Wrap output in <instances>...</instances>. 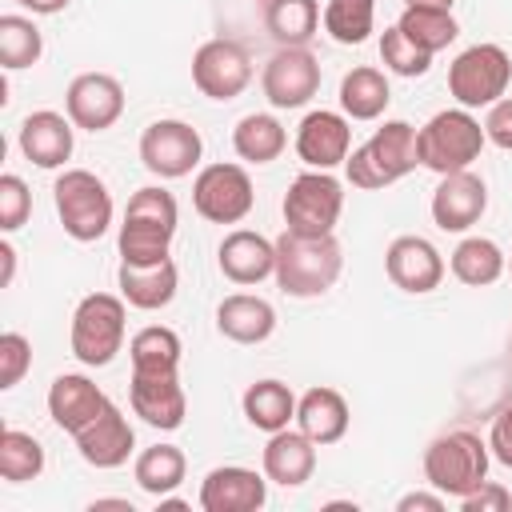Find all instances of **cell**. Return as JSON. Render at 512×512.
Masks as SVG:
<instances>
[{"instance_id": "d590c367", "label": "cell", "mask_w": 512, "mask_h": 512, "mask_svg": "<svg viewBox=\"0 0 512 512\" xmlns=\"http://www.w3.org/2000/svg\"><path fill=\"white\" fill-rule=\"evenodd\" d=\"M40 56H44V36H40L36 20L20 16V12H4L0 16V64H4V72L32 68Z\"/></svg>"}, {"instance_id": "d4e9b609", "label": "cell", "mask_w": 512, "mask_h": 512, "mask_svg": "<svg viewBox=\"0 0 512 512\" xmlns=\"http://www.w3.org/2000/svg\"><path fill=\"white\" fill-rule=\"evenodd\" d=\"M116 288L120 296L128 300V308H140V312H160L176 300V288H180V272L168 260H156V264H120L116 268Z\"/></svg>"}, {"instance_id": "9c48e42d", "label": "cell", "mask_w": 512, "mask_h": 512, "mask_svg": "<svg viewBox=\"0 0 512 512\" xmlns=\"http://www.w3.org/2000/svg\"><path fill=\"white\" fill-rule=\"evenodd\" d=\"M280 212H284V228H288V232H300V236H328V232H336L340 212H344V184H340L332 172L308 168V172H300V176L288 184Z\"/></svg>"}, {"instance_id": "7c38bea8", "label": "cell", "mask_w": 512, "mask_h": 512, "mask_svg": "<svg viewBox=\"0 0 512 512\" xmlns=\"http://www.w3.org/2000/svg\"><path fill=\"white\" fill-rule=\"evenodd\" d=\"M204 156V140L188 120H152L140 132V164L156 176V180H180L192 168H200Z\"/></svg>"}, {"instance_id": "5b68a950", "label": "cell", "mask_w": 512, "mask_h": 512, "mask_svg": "<svg viewBox=\"0 0 512 512\" xmlns=\"http://www.w3.org/2000/svg\"><path fill=\"white\" fill-rule=\"evenodd\" d=\"M488 136H484V124L468 112V108H444L436 112L428 124L416 128V156H420V168L436 172V176H448V172H464L480 160Z\"/></svg>"}, {"instance_id": "f1b7e54d", "label": "cell", "mask_w": 512, "mask_h": 512, "mask_svg": "<svg viewBox=\"0 0 512 512\" xmlns=\"http://www.w3.org/2000/svg\"><path fill=\"white\" fill-rule=\"evenodd\" d=\"M388 100H392V88H388V76L372 64H356L352 72H344L340 80V112L348 120H380L388 112Z\"/></svg>"}, {"instance_id": "c3c4849f", "label": "cell", "mask_w": 512, "mask_h": 512, "mask_svg": "<svg viewBox=\"0 0 512 512\" xmlns=\"http://www.w3.org/2000/svg\"><path fill=\"white\" fill-rule=\"evenodd\" d=\"M404 4H420V8H452L456 0H404Z\"/></svg>"}, {"instance_id": "4316f807", "label": "cell", "mask_w": 512, "mask_h": 512, "mask_svg": "<svg viewBox=\"0 0 512 512\" xmlns=\"http://www.w3.org/2000/svg\"><path fill=\"white\" fill-rule=\"evenodd\" d=\"M216 332L232 344H264L276 332V308L264 296L232 292L216 304Z\"/></svg>"}, {"instance_id": "f35d334b", "label": "cell", "mask_w": 512, "mask_h": 512, "mask_svg": "<svg viewBox=\"0 0 512 512\" xmlns=\"http://www.w3.org/2000/svg\"><path fill=\"white\" fill-rule=\"evenodd\" d=\"M380 60H384V68L392 76H404V80H416V76H424L432 68V52L416 48L396 24L380 32Z\"/></svg>"}, {"instance_id": "ac0fdd59", "label": "cell", "mask_w": 512, "mask_h": 512, "mask_svg": "<svg viewBox=\"0 0 512 512\" xmlns=\"http://www.w3.org/2000/svg\"><path fill=\"white\" fill-rule=\"evenodd\" d=\"M484 208H488V184L472 168L440 176V184L432 192V204H428L432 224L440 232H468L472 224H480Z\"/></svg>"}, {"instance_id": "cb8c5ba5", "label": "cell", "mask_w": 512, "mask_h": 512, "mask_svg": "<svg viewBox=\"0 0 512 512\" xmlns=\"http://www.w3.org/2000/svg\"><path fill=\"white\" fill-rule=\"evenodd\" d=\"M260 472L268 476V484L300 488V484H308L312 472H316V444H312L300 428L268 432V444H264V452H260Z\"/></svg>"}, {"instance_id": "6da1fadb", "label": "cell", "mask_w": 512, "mask_h": 512, "mask_svg": "<svg viewBox=\"0 0 512 512\" xmlns=\"http://www.w3.org/2000/svg\"><path fill=\"white\" fill-rule=\"evenodd\" d=\"M176 224H180V208H176V196L168 188H160V184L136 188L128 196V208H124V220H120V232H116L120 264L168 260Z\"/></svg>"}, {"instance_id": "8d00e7d4", "label": "cell", "mask_w": 512, "mask_h": 512, "mask_svg": "<svg viewBox=\"0 0 512 512\" xmlns=\"http://www.w3.org/2000/svg\"><path fill=\"white\" fill-rule=\"evenodd\" d=\"M320 20L336 44H364L376 32V0H328Z\"/></svg>"}, {"instance_id": "484cf974", "label": "cell", "mask_w": 512, "mask_h": 512, "mask_svg": "<svg viewBox=\"0 0 512 512\" xmlns=\"http://www.w3.org/2000/svg\"><path fill=\"white\" fill-rule=\"evenodd\" d=\"M352 424V412H348V400L344 392L328 388V384H316L308 388L300 400H296V428L316 444V448H328L336 440H344Z\"/></svg>"}, {"instance_id": "4dcf8cb0", "label": "cell", "mask_w": 512, "mask_h": 512, "mask_svg": "<svg viewBox=\"0 0 512 512\" xmlns=\"http://www.w3.org/2000/svg\"><path fill=\"white\" fill-rule=\"evenodd\" d=\"M232 148L244 164H272L288 148V132L272 112H248L232 128Z\"/></svg>"}, {"instance_id": "8fae6325", "label": "cell", "mask_w": 512, "mask_h": 512, "mask_svg": "<svg viewBox=\"0 0 512 512\" xmlns=\"http://www.w3.org/2000/svg\"><path fill=\"white\" fill-rule=\"evenodd\" d=\"M192 84L200 96L228 104L252 84V56L240 40L212 36L192 52Z\"/></svg>"}, {"instance_id": "e0dca14e", "label": "cell", "mask_w": 512, "mask_h": 512, "mask_svg": "<svg viewBox=\"0 0 512 512\" xmlns=\"http://www.w3.org/2000/svg\"><path fill=\"white\" fill-rule=\"evenodd\" d=\"M296 156L308 164V168H320V172H332L348 160L352 152V120L344 112H328V108H316L300 120L296 128Z\"/></svg>"}, {"instance_id": "836d02e7", "label": "cell", "mask_w": 512, "mask_h": 512, "mask_svg": "<svg viewBox=\"0 0 512 512\" xmlns=\"http://www.w3.org/2000/svg\"><path fill=\"white\" fill-rule=\"evenodd\" d=\"M184 472H188V460L176 444H152L144 448L136 460H132V480L140 484V492H148L152 500L160 496H172L180 484H184Z\"/></svg>"}, {"instance_id": "f546056e", "label": "cell", "mask_w": 512, "mask_h": 512, "mask_svg": "<svg viewBox=\"0 0 512 512\" xmlns=\"http://www.w3.org/2000/svg\"><path fill=\"white\" fill-rule=\"evenodd\" d=\"M448 268H452V276H456L460 284H468V288H488V284H496V280L508 272V256H504V248H500L496 240H488V236H464V240L452 248Z\"/></svg>"}, {"instance_id": "7bdbcfd3", "label": "cell", "mask_w": 512, "mask_h": 512, "mask_svg": "<svg viewBox=\"0 0 512 512\" xmlns=\"http://www.w3.org/2000/svg\"><path fill=\"white\" fill-rule=\"evenodd\" d=\"M484 136H488V144L512 152V96H500V100L488 108V116H484Z\"/></svg>"}, {"instance_id": "681fc988", "label": "cell", "mask_w": 512, "mask_h": 512, "mask_svg": "<svg viewBox=\"0 0 512 512\" xmlns=\"http://www.w3.org/2000/svg\"><path fill=\"white\" fill-rule=\"evenodd\" d=\"M508 276H512V256H508Z\"/></svg>"}, {"instance_id": "603a6c76", "label": "cell", "mask_w": 512, "mask_h": 512, "mask_svg": "<svg viewBox=\"0 0 512 512\" xmlns=\"http://www.w3.org/2000/svg\"><path fill=\"white\" fill-rule=\"evenodd\" d=\"M112 400L104 396V388H96L84 372H60L48 384V416L60 432L76 436L80 428H88Z\"/></svg>"}, {"instance_id": "3957f363", "label": "cell", "mask_w": 512, "mask_h": 512, "mask_svg": "<svg viewBox=\"0 0 512 512\" xmlns=\"http://www.w3.org/2000/svg\"><path fill=\"white\" fill-rule=\"evenodd\" d=\"M416 164H420V156H416V128L408 120H384L360 148L348 152L344 176H348L352 188L376 192V188H388V184L404 180Z\"/></svg>"}, {"instance_id": "277c9868", "label": "cell", "mask_w": 512, "mask_h": 512, "mask_svg": "<svg viewBox=\"0 0 512 512\" xmlns=\"http://www.w3.org/2000/svg\"><path fill=\"white\" fill-rule=\"evenodd\" d=\"M128 300L120 292H88L68 324V348L84 368H108L124 348Z\"/></svg>"}, {"instance_id": "ffe728a7", "label": "cell", "mask_w": 512, "mask_h": 512, "mask_svg": "<svg viewBox=\"0 0 512 512\" xmlns=\"http://www.w3.org/2000/svg\"><path fill=\"white\" fill-rule=\"evenodd\" d=\"M128 404H132V412L148 428H160V432H176L184 424V416H188V396H184L180 372H168V376H140V372H132Z\"/></svg>"}, {"instance_id": "2e32d148", "label": "cell", "mask_w": 512, "mask_h": 512, "mask_svg": "<svg viewBox=\"0 0 512 512\" xmlns=\"http://www.w3.org/2000/svg\"><path fill=\"white\" fill-rule=\"evenodd\" d=\"M384 272L388 280L408 292V296H428L444 280V256L432 240L424 236H396L384 252Z\"/></svg>"}, {"instance_id": "4fadbf2b", "label": "cell", "mask_w": 512, "mask_h": 512, "mask_svg": "<svg viewBox=\"0 0 512 512\" xmlns=\"http://www.w3.org/2000/svg\"><path fill=\"white\" fill-rule=\"evenodd\" d=\"M260 92L272 108H304L320 92V60L308 48H276L260 72Z\"/></svg>"}, {"instance_id": "52a82bcc", "label": "cell", "mask_w": 512, "mask_h": 512, "mask_svg": "<svg viewBox=\"0 0 512 512\" xmlns=\"http://www.w3.org/2000/svg\"><path fill=\"white\" fill-rule=\"evenodd\" d=\"M52 200H56L60 228L76 244H92L112 228V212H116L112 192L88 168H64L56 176V184H52Z\"/></svg>"}, {"instance_id": "8992f818", "label": "cell", "mask_w": 512, "mask_h": 512, "mask_svg": "<svg viewBox=\"0 0 512 512\" xmlns=\"http://www.w3.org/2000/svg\"><path fill=\"white\" fill-rule=\"evenodd\" d=\"M488 464H492L488 440H480L468 428L440 432L424 448V480H428V488L444 492L448 500H460L472 488H480L488 480Z\"/></svg>"}, {"instance_id": "ab89813d", "label": "cell", "mask_w": 512, "mask_h": 512, "mask_svg": "<svg viewBox=\"0 0 512 512\" xmlns=\"http://www.w3.org/2000/svg\"><path fill=\"white\" fill-rule=\"evenodd\" d=\"M28 212H32V192H28V184H24L16 172H4V176H0V232L24 228Z\"/></svg>"}, {"instance_id": "30bf717a", "label": "cell", "mask_w": 512, "mask_h": 512, "mask_svg": "<svg viewBox=\"0 0 512 512\" xmlns=\"http://www.w3.org/2000/svg\"><path fill=\"white\" fill-rule=\"evenodd\" d=\"M256 204V188L244 164H204L192 180V208L208 224H240Z\"/></svg>"}, {"instance_id": "b9f144b4", "label": "cell", "mask_w": 512, "mask_h": 512, "mask_svg": "<svg viewBox=\"0 0 512 512\" xmlns=\"http://www.w3.org/2000/svg\"><path fill=\"white\" fill-rule=\"evenodd\" d=\"M460 508L464 512H508L512 508V492L504 484H496V480H484L480 488L460 496Z\"/></svg>"}, {"instance_id": "e575fe53", "label": "cell", "mask_w": 512, "mask_h": 512, "mask_svg": "<svg viewBox=\"0 0 512 512\" xmlns=\"http://www.w3.org/2000/svg\"><path fill=\"white\" fill-rule=\"evenodd\" d=\"M396 28L424 52H444L456 36H460V24L452 16V8H420V4H404Z\"/></svg>"}, {"instance_id": "bcb514c9", "label": "cell", "mask_w": 512, "mask_h": 512, "mask_svg": "<svg viewBox=\"0 0 512 512\" xmlns=\"http://www.w3.org/2000/svg\"><path fill=\"white\" fill-rule=\"evenodd\" d=\"M12 4H20V8H28L32 16H56V12H64L72 0H12Z\"/></svg>"}, {"instance_id": "7402d4cb", "label": "cell", "mask_w": 512, "mask_h": 512, "mask_svg": "<svg viewBox=\"0 0 512 512\" xmlns=\"http://www.w3.org/2000/svg\"><path fill=\"white\" fill-rule=\"evenodd\" d=\"M216 268L224 272V280L252 288L276 272V240L252 228H232L216 248Z\"/></svg>"}, {"instance_id": "ba28073f", "label": "cell", "mask_w": 512, "mask_h": 512, "mask_svg": "<svg viewBox=\"0 0 512 512\" xmlns=\"http://www.w3.org/2000/svg\"><path fill=\"white\" fill-rule=\"evenodd\" d=\"M512 84V56L500 44H472L448 64V96L460 108H492Z\"/></svg>"}, {"instance_id": "44dd1931", "label": "cell", "mask_w": 512, "mask_h": 512, "mask_svg": "<svg viewBox=\"0 0 512 512\" xmlns=\"http://www.w3.org/2000/svg\"><path fill=\"white\" fill-rule=\"evenodd\" d=\"M76 452L84 464L108 472V468H120L128 464V456L136 452V432L128 424V416L120 412V404H108L88 428H80L76 436Z\"/></svg>"}, {"instance_id": "1f68e13d", "label": "cell", "mask_w": 512, "mask_h": 512, "mask_svg": "<svg viewBox=\"0 0 512 512\" xmlns=\"http://www.w3.org/2000/svg\"><path fill=\"white\" fill-rule=\"evenodd\" d=\"M320 16V0H264V28L280 48H308Z\"/></svg>"}, {"instance_id": "ee69618b", "label": "cell", "mask_w": 512, "mask_h": 512, "mask_svg": "<svg viewBox=\"0 0 512 512\" xmlns=\"http://www.w3.org/2000/svg\"><path fill=\"white\" fill-rule=\"evenodd\" d=\"M488 452H492V460H500L504 468H512V404H504V408L492 416Z\"/></svg>"}, {"instance_id": "60d3db41", "label": "cell", "mask_w": 512, "mask_h": 512, "mask_svg": "<svg viewBox=\"0 0 512 512\" xmlns=\"http://www.w3.org/2000/svg\"><path fill=\"white\" fill-rule=\"evenodd\" d=\"M32 368V340L24 332H4L0 336V388H16Z\"/></svg>"}, {"instance_id": "d6986e66", "label": "cell", "mask_w": 512, "mask_h": 512, "mask_svg": "<svg viewBox=\"0 0 512 512\" xmlns=\"http://www.w3.org/2000/svg\"><path fill=\"white\" fill-rule=\"evenodd\" d=\"M268 500V476L244 464H220L200 480L196 504L204 512H260Z\"/></svg>"}, {"instance_id": "9a60e30c", "label": "cell", "mask_w": 512, "mask_h": 512, "mask_svg": "<svg viewBox=\"0 0 512 512\" xmlns=\"http://www.w3.org/2000/svg\"><path fill=\"white\" fill-rule=\"evenodd\" d=\"M16 148L28 164L56 172L68 164V156L76 148V124L68 120V112H52V108L28 112L16 128Z\"/></svg>"}, {"instance_id": "7a4b0ae2", "label": "cell", "mask_w": 512, "mask_h": 512, "mask_svg": "<svg viewBox=\"0 0 512 512\" xmlns=\"http://www.w3.org/2000/svg\"><path fill=\"white\" fill-rule=\"evenodd\" d=\"M344 272V248L340 240L328 232V236H300V232H288L276 240V284L284 296H296V300H312V296H324Z\"/></svg>"}, {"instance_id": "83f0119b", "label": "cell", "mask_w": 512, "mask_h": 512, "mask_svg": "<svg viewBox=\"0 0 512 512\" xmlns=\"http://www.w3.org/2000/svg\"><path fill=\"white\" fill-rule=\"evenodd\" d=\"M296 392L284 384V380H256L244 388L240 396V408H244V420L260 432H280L288 424H296Z\"/></svg>"}, {"instance_id": "74e56055", "label": "cell", "mask_w": 512, "mask_h": 512, "mask_svg": "<svg viewBox=\"0 0 512 512\" xmlns=\"http://www.w3.org/2000/svg\"><path fill=\"white\" fill-rule=\"evenodd\" d=\"M44 472V444L32 432L4 428L0 432V476L8 484H28Z\"/></svg>"}, {"instance_id": "f6af8a7d", "label": "cell", "mask_w": 512, "mask_h": 512, "mask_svg": "<svg viewBox=\"0 0 512 512\" xmlns=\"http://www.w3.org/2000/svg\"><path fill=\"white\" fill-rule=\"evenodd\" d=\"M448 504V496L444 492H404L400 500H396V512H440Z\"/></svg>"}, {"instance_id": "d6a6232c", "label": "cell", "mask_w": 512, "mask_h": 512, "mask_svg": "<svg viewBox=\"0 0 512 512\" xmlns=\"http://www.w3.org/2000/svg\"><path fill=\"white\" fill-rule=\"evenodd\" d=\"M180 352H184V344L168 324H148L128 340V360H132V372H140V376L180 372Z\"/></svg>"}, {"instance_id": "7dc6e473", "label": "cell", "mask_w": 512, "mask_h": 512, "mask_svg": "<svg viewBox=\"0 0 512 512\" xmlns=\"http://www.w3.org/2000/svg\"><path fill=\"white\" fill-rule=\"evenodd\" d=\"M0 264H4V272H0V288H8L12 276H16V248H12L8 240L0 244Z\"/></svg>"}, {"instance_id": "5bb4252c", "label": "cell", "mask_w": 512, "mask_h": 512, "mask_svg": "<svg viewBox=\"0 0 512 512\" xmlns=\"http://www.w3.org/2000/svg\"><path fill=\"white\" fill-rule=\"evenodd\" d=\"M64 112L84 132H108L124 116V84L108 72H80L64 88Z\"/></svg>"}]
</instances>
